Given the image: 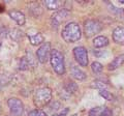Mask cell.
Instances as JSON below:
<instances>
[{"mask_svg": "<svg viewBox=\"0 0 124 116\" xmlns=\"http://www.w3.org/2000/svg\"><path fill=\"white\" fill-rule=\"evenodd\" d=\"M9 17L15 20L16 22L18 23V25L23 26L26 22V18H25V15L21 13V11H17V10H11L9 11Z\"/></svg>", "mask_w": 124, "mask_h": 116, "instance_id": "cell-12", "label": "cell"}, {"mask_svg": "<svg viewBox=\"0 0 124 116\" xmlns=\"http://www.w3.org/2000/svg\"><path fill=\"white\" fill-rule=\"evenodd\" d=\"M108 7H110L108 9H110L111 11H113V13H115L116 15H118V16H120V17H121V15H124V10L123 9L117 8V7H115L113 4H110V6H108Z\"/></svg>", "mask_w": 124, "mask_h": 116, "instance_id": "cell-24", "label": "cell"}, {"mask_svg": "<svg viewBox=\"0 0 124 116\" xmlns=\"http://www.w3.org/2000/svg\"><path fill=\"white\" fill-rule=\"evenodd\" d=\"M102 24L97 20H87L84 25V32L87 37H91L101 31Z\"/></svg>", "mask_w": 124, "mask_h": 116, "instance_id": "cell-4", "label": "cell"}, {"mask_svg": "<svg viewBox=\"0 0 124 116\" xmlns=\"http://www.w3.org/2000/svg\"><path fill=\"white\" fill-rule=\"evenodd\" d=\"M7 105H8L10 113L14 116H21L24 112V105H23L22 100L16 98H11L7 100Z\"/></svg>", "mask_w": 124, "mask_h": 116, "instance_id": "cell-6", "label": "cell"}, {"mask_svg": "<svg viewBox=\"0 0 124 116\" xmlns=\"http://www.w3.org/2000/svg\"><path fill=\"white\" fill-rule=\"evenodd\" d=\"M66 113H67V109H65L63 113L61 112V113H59V114H53L52 116H65V114H66Z\"/></svg>", "mask_w": 124, "mask_h": 116, "instance_id": "cell-25", "label": "cell"}, {"mask_svg": "<svg viewBox=\"0 0 124 116\" xmlns=\"http://www.w3.org/2000/svg\"><path fill=\"white\" fill-rule=\"evenodd\" d=\"M70 74L73 78L79 80V81H83V80L86 79V77H87V75L85 74V72H83L82 69H80L79 67L75 66V65H72L71 68H70Z\"/></svg>", "mask_w": 124, "mask_h": 116, "instance_id": "cell-13", "label": "cell"}, {"mask_svg": "<svg viewBox=\"0 0 124 116\" xmlns=\"http://www.w3.org/2000/svg\"><path fill=\"white\" fill-rule=\"evenodd\" d=\"M73 56L81 66H87L88 65V53L84 47L82 46L76 47L73 49Z\"/></svg>", "mask_w": 124, "mask_h": 116, "instance_id": "cell-7", "label": "cell"}, {"mask_svg": "<svg viewBox=\"0 0 124 116\" xmlns=\"http://www.w3.org/2000/svg\"><path fill=\"white\" fill-rule=\"evenodd\" d=\"M91 69H92V72L94 73V74L98 75V74H101L103 67H102V64L101 63H99V62H97V61H95V62H93L91 64Z\"/></svg>", "mask_w": 124, "mask_h": 116, "instance_id": "cell-19", "label": "cell"}, {"mask_svg": "<svg viewBox=\"0 0 124 116\" xmlns=\"http://www.w3.org/2000/svg\"><path fill=\"white\" fill-rule=\"evenodd\" d=\"M51 52H52V49H51L50 42L42 44L36 51V57L38 61L40 63H46L50 59V57H51Z\"/></svg>", "mask_w": 124, "mask_h": 116, "instance_id": "cell-5", "label": "cell"}, {"mask_svg": "<svg viewBox=\"0 0 124 116\" xmlns=\"http://www.w3.org/2000/svg\"><path fill=\"white\" fill-rule=\"evenodd\" d=\"M51 99H52V91L48 87H42V88L37 89L33 96L34 105H35L38 109L49 105Z\"/></svg>", "mask_w": 124, "mask_h": 116, "instance_id": "cell-2", "label": "cell"}, {"mask_svg": "<svg viewBox=\"0 0 124 116\" xmlns=\"http://www.w3.org/2000/svg\"><path fill=\"white\" fill-rule=\"evenodd\" d=\"M124 63V54H122V55H119L115 58V59L112 61V62L108 64V68L110 69V71H114V69L118 68L120 66H122Z\"/></svg>", "mask_w": 124, "mask_h": 116, "instance_id": "cell-15", "label": "cell"}, {"mask_svg": "<svg viewBox=\"0 0 124 116\" xmlns=\"http://www.w3.org/2000/svg\"><path fill=\"white\" fill-rule=\"evenodd\" d=\"M99 94L101 95L102 98H104L106 99H108V100H113V99H114L113 94H112L110 91H108L107 89H103V90H99Z\"/></svg>", "mask_w": 124, "mask_h": 116, "instance_id": "cell-21", "label": "cell"}, {"mask_svg": "<svg viewBox=\"0 0 124 116\" xmlns=\"http://www.w3.org/2000/svg\"><path fill=\"white\" fill-rule=\"evenodd\" d=\"M1 88H2V86H1V84H0V90H1Z\"/></svg>", "mask_w": 124, "mask_h": 116, "instance_id": "cell-26", "label": "cell"}, {"mask_svg": "<svg viewBox=\"0 0 124 116\" xmlns=\"http://www.w3.org/2000/svg\"><path fill=\"white\" fill-rule=\"evenodd\" d=\"M0 111H1V106H0Z\"/></svg>", "mask_w": 124, "mask_h": 116, "instance_id": "cell-27", "label": "cell"}, {"mask_svg": "<svg viewBox=\"0 0 124 116\" xmlns=\"http://www.w3.org/2000/svg\"><path fill=\"white\" fill-rule=\"evenodd\" d=\"M29 116H46V114L40 109H35V110H32L30 112Z\"/></svg>", "mask_w": 124, "mask_h": 116, "instance_id": "cell-23", "label": "cell"}, {"mask_svg": "<svg viewBox=\"0 0 124 116\" xmlns=\"http://www.w3.org/2000/svg\"><path fill=\"white\" fill-rule=\"evenodd\" d=\"M29 36V41H30V44L32 46H37V45H40L42 41H44V35L41 33H35L33 35H28Z\"/></svg>", "mask_w": 124, "mask_h": 116, "instance_id": "cell-17", "label": "cell"}, {"mask_svg": "<svg viewBox=\"0 0 124 116\" xmlns=\"http://www.w3.org/2000/svg\"><path fill=\"white\" fill-rule=\"evenodd\" d=\"M51 65L54 69V72L57 75H63L65 73V63H64V56L58 50L54 49L51 52V57H50Z\"/></svg>", "mask_w": 124, "mask_h": 116, "instance_id": "cell-3", "label": "cell"}, {"mask_svg": "<svg viewBox=\"0 0 124 116\" xmlns=\"http://www.w3.org/2000/svg\"><path fill=\"white\" fill-rule=\"evenodd\" d=\"M113 41L118 45H124V27L119 26L114 29Z\"/></svg>", "mask_w": 124, "mask_h": 116, "instance_id": "cell-10", "label": "cell"}, {"mask_svg": "<svg viewBox=\"0 0 124 116\" xmlns=\"http://www.w3.org/2000/svg\"><path fill=\"white\" fill-rule=\"evenodd\" d=\"M108 45V40L106 36L99 35V36H96L94 40H93V46H94L95 48H103Z\"/></svg>", "mask_w": 124, "mask_h": 116, "instance_id": "cell-16", "label": "cell"}, {"mask_svg": "<svg viewBox=\"0 0 124 116\" xmlns=\"http://www.w3.org/2000/svg\"><path fill=\"white\" fill-rule=\"evenodd\" d=\"M46 7L50 10H57L59 9L61 6L64 5V3L62 1H57V0H46L44 2Z\"/></svg>", "mask_w": 124, "mask_h": 116, "instance_id": "cell-14", "label": "cell"}, {"mask_svg": "<svg viewBox=\"0 0 124 116\" xmlns=\"http://www.w3.org/2000/svg\"><path fill=\"white\" fill-rule=\"evenodd\" d=\"M61 35L66 42H76L82 36V32H81L80 26L77 23L70 22L64 26Z\"/></svg>", "mask_w": 124, "mask_h": 116, "instance_id": "cell-1", "label": "cell"}, {"mask_svg": "<svg viewBox=\"0 0 124 116\" xmlns=\"http://www.w3.org/2000/svg\"><path fill=\"white\" fill-rule=\"evenodd\" d=\"M77 89H78L77 84L75 82H72V81H69L66 85V90L68 92H75V91H77Z\"/></svg>", "mask_w": 124, "mask_h": 116, "instance_id": "cell-22", "label": "cell"}, {"mask_svg": "<svg viewBox=\"0 0 124 116\" xmlns=\"http://www.w3.org/2000/svg\"><path fill=\"white\" fill-rule=\"evenodd\" d=\"M89 116H112V111L108 107H95L90 110Z\"/></svg>", "mask_w": 124, "mask_h": 116, "instance_id": "cell-9", "label": "cell"}, {"mask_svg": "<svg viewBox=\"0 0 124 116\" xmlns=\"http://www.w3.org/2000/svg\"><path fill=\"white\" fill-rule=\"evenodd\" d=\"M0 46H1V41H0Z\"/></svg>", "mask_w": 124, "mask_h": 116, "instance_id": "cell-28", "label": "cell"}, {"mask_svg": "<svg viewBox=\"0 0 124 116\" xmlns=\"http://www.w3.org/2000/svg\"><path fill=\"white\" fill-rule=\"evenodd\" d=\"M30 65L28 59H27L26 57H23L21 58L20 60V65H19V68L22 69V71H25V69H28V66Z\"/></svg>", "mask_w": 124, "mask_h": 116, "instance_id": "cell-20", "label": "cell"}, {"mask_svg": "<svg viewBox=\"0 0 124 116\" xmlns=\"http://www.w3.org/2000/svg\"><path fill=\"white\" fill-rule=\"evenodd\" d=\"M91 87L92 88H96V89H99V90H103V89H106V88L108 87V84L104 83L103 81L96 80L91 84Z\"/></svg>", "mask_w": 124, "mask_h": 116, "instance_id": "cell-18", "label": "cell"}, {"mask_svg": "<svg viewBox=\"0 0 124 116\" xmlns=\"http://www.w3.org/2000/svg\"><path fill=\"white\" fill-rule=\"evenodd\" d=\"M68 15H69V11L66 10L65 8H62L60 10H57L56 13H54L52 15V18H51L53 27L55 26V28H58V26L60 25V23L63 22L65 19L68 17Z\"/></svg>", "mask_w": 124, "mask_h": 116, "instance_id": "cell-8", "label": "cell"}, {"mask_svg": "<svg viewBox=\"0 0 124 116\" xmlns=\"http://www.w3.org/2000/svg\"><path fill=\"white\" fill-rule=\"evenodd\" d=\"M28 11L34 18H38L42 15V7L40 3L38 2H31L28 6Z\"/></svg>", "mask_w": 124, "mask_h": 116, "instance_id": "cell-11", "label": "cell"}]
</instances>
